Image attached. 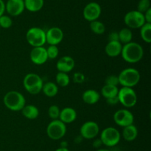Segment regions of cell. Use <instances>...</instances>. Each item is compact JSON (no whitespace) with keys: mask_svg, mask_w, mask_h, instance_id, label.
<instances>
[{"mask_svg":"<svg viewBox=\"0 0 151 151\" xmlns=\"http://www.w3.org/2000/svg\"><path fill=\"white\" fill-rule=\"evenodd\" d=\"M121 55L124 60L128 63L139 62L144 56V50L141 44L134 41L122 45Z\"/></svg>","mask_w":151,"mask_h":151,"instance_id":"obj_1","label":"cell"},{"mask_svg":"<svg viewBox=\"0 0 151 151\" xmlns=\"http://www.w3.org/2000/svg\"><path fill=\"white\" fill-rule=\"evenodd\" d=\"M3 102L6 107L12 111H21L26 105L24 96L16 90L7 92L4 95Z\"/></svg>","mask_w":151,"mask_h":151,"instance_id":"obj_2","label":"cell"},{"mask_svg":"<svg viewBox=\"0 0 151 151\" xmlns=\"http://www.w3.org/2000/svg\"><path fill=\"white\" fill-rule=\"evenodd\" d=\"M119 84L122 87H133L137 85L140 81V73L133 68H125L122 70L118 75Z\"/></svg>","mask_w":151,"mask_h":151,"instance_id":"obj_3","label":"cell"},{"mask_svg":"<svg viewBox=\"0 0 151 151\" xmlns=\"http://www.w3.org/2000/svg\"><path fill=\"white\" fill-rule=\"evenodd\" d=\"M25 90L32 95H37L42 90L44 81L39 75L33 73L27 74L23 80Z\"/></svg>","mask_w":151,"mask_h":151,"instance_id":"obj_4","label":"cell"},{"mask_svg":"<svg viewBox=\"0 0 151 151\" xmlns=\"http://www.w3.org/2000/svg\"><path fill=\"white\" fill-rule=\"evenodd\" d=\"M26 39L32 47H41L47 43L46 32L41 28L33 27L29 28L27 32Z\"/></svg>","mask_w":151,"mask_h":151,"instance_id":"obj_5","label":"cell"},{"mask_svg":"<svg viewBox=\"0 0 151 151\" xmlns=\"http://www.w3.org/2000/svg\"><path fill=\"white\" fill-rule=\"evenodd\" d=\"M119 102L125 107H133L137 102V95L132 87H122L118 92Z\"/></svg>","mask_w":151,"mask_h":151,"instance_id":"obj_6","label":"cell"},{"mask_svg":"<svg viewBox=\"0 0 151 151\" xmlns=\"http://www.w3.org/2000/svg\"><path fill=\"white\" fill-rule=\"evenodd\" d=\"M66 133V124L60 119L52 120L47 127V133L49 138L52 140H59L65 136Z\"/></svg>","mask_w":151,"mask_h":151,"instance_id":"obj_7","label":"cell"},{"mask_svg":"<svg viewBox=\"0 0 151 151\" xmlns=\"http://www.w3.org/2000/svg\"><path fill=\"white\" fill-rule=\"evenodd\" d=\"M103 144L107 147H114L119 142L121 134L119 130L114 127H109L102 131L100 137Z\"/></svg>","mask_w":151,"mask_h":151,"instance_id":"obj_8","label":"cell"},{"mask_svg":"<svg viewBox=\"0 0 151 151\" xmlns=\"http://www.w3.org/2000/svg\"><path fill=\"white\" fill-rule=\"evenodd\" d=\"M124 22L129 28H140L145 23L144 13H140L138 10H131L125 15Z\"/></svg>","mask_w":151,"mask_h":151,"instance_id":"obj_9","label":"cell"},{"mask_svg":"<svg viewBox=\"0 0 151 151\" xmlns=\"http://www.w3.org/2000/svg\"><path fill=\"white\" fill-rule=\"evenodd\" d=\"M114 121L117 125L125 127L134 124V116L132 113L127 109H120L114 114Z\"/></svg>","mask_w":151,"mask_h":151,"instance_id":"obj_10","label":"cell"},{"mask_svg":"<svg viewBox=\"0 0 151 151\" xmlns=\"http://www.w3.org/2000/svg\"><path fill=\"white\" fill-rule=\"evenodd\" d=\"M100 127L95 121H88L82 124L80 129L81 136L86 139H92L98 135Z\"/></svg>","mask_w":151,"mask_h":151,"instance_id":"obj_11","label":"cell"},{"mask_svg":"<svg viewBox=\"0 0 151 151\" xmlns=\"http://www.w3.org/2000/svg\"><path fill=\"white\" fill-rule=\"evenodd\" d=\"M102 9L100 4L95 1H91L87 4L83 8V15L86 20L88 22L97 20L101 15Z\"/></svg>","mask_w":151,"mask_h":151,"instance_id":"obj_12","label":"cell"},{"mask_svg":"<svg viewBox=\"0 0 151 151\" xmlns=\"http://www.w3.org/2000/svg\"><path fill=\"white\" fill-rule=\"evenodd\" d=\"M29 57L32 63L37 65H44L49 59L47 56V49L44 46L33 47L30 52Z\"/></svg>","mask_w":151,"mask_h":151,"instance_id":"obj_13","label":"cell"},{"mask_svg":"<svg viewBox=\"0 0 151 151\" xmlns=\"http://www.w3.org/2000/svg\"><path fill=\"white\" fill-rule=\"evenodd\" d=\"M63 30L58 27H52L46 32V40L50 45H58L63 39Z\"/></svg>","mask_w":151,"mask_h":151,"instance_id":"obj_14","label":"cell"},{"mask_svg":"<svg viewBox=\"0 0 151 151\" xmlns=\"http://www.w3.org/2000/svg\"><path fill=\"white\" fill-rule=\"evenodd\" d=\"M24 0H7L5 3V10L10 16H18L24 10Z\"/></svg>","mask_w":151,"mask_h":151,"instance_id":"obj_15","label":"cell"},{"mask_svg":"<svg viewBox=\"0 0 151 151\" xmlns=\"http://www.w3.org/2000/svg\"><path fill=\"white\" fill-rule=\"evenodd\" d=\"M75 65V62L72 57L69 56H64L58 59L56 65L58 72L67 73L71 72L74 69Z\"/></svg>","mask_w":151,"mask_h":151,"instance_id":"obj_16","label":"cell"},{"mask_svg":"<svg viewBox=\"0 0 151 151\" xmlns=\"http://www.w3.org/2000/svg\"><path fill=\"white\" fill-rule=\"evenodd\" d=\"M77 118V112L74 108L64 107L60 112L59 118L60 121H63L64 124H70L72 123Z\"/></svg>","mask_w":151,"mask_h":151,"instance_id":"obj_17","label":"cell"},{"mask_svg":"<svg viewBox=\"0 0 151 151\" xmlns=\"http://www.w3.org/2000/svg\"><path fill=\"white\" fill-rule=\"evenodd\" d=\"M122 44L119 41H109L105 47V51L109 57H116L121 54Z\"/></svg>","mask_w":151,"mask_h":151,"instance_id":"obj_18","label":"cell"},{"mask_svg":"<svg viewBox=\"0 0 151 151\" xmlns=\"http://www.w3.org/2000/svg\"><path fill=\"white\" fill-rule=\"evenodd\" d=\"M82 99L85 103L88 105H94L100 99V94L95 90L88 89L83 92L82 95Z\"/></svg>","mask_w":151,"mask_h":151,"instance_id":"obj_19","label":"cell"},{"mask_svg":"<svg viewBox=\"0 0 151 151\" xmlns=\"http://www.w3.org/2000/svg\"><path fill=\"white\" fill-rule=\"evenodd\" d=\"M138 136V129L134 124L123 127L122 137L127 142H132L135 140Z\"/></svg>","mask_w":151,"mask_h":151,"instance_id":"obj_20","label":"cell"},{"mask_svg":"<svg viewBox=\"0 0 151 151\" xmlns=\"http://www.w3.org/2000/svg\"><path fill=\"white\" fill-rule=\"evenodd\" d=\"M22 113L25 118L28 119H35L39 115V110L33 105H25L22 109Z\"/></svg>","mask_w":151,"mask_h":151,"instance_id":"obj_21","label":"cell"},{"mask_svg":"<svg viewBox=\"0 0 151 151\" xmlns=\"http://www.w3.org/2000/svg\"><path fill=\"white\" fill-rule=\"evenodd\" d=\"M41 91H43L44 94L48 97H54L58 93V86L56 83L48 81L43 84Z\"/></svg>","mask_w":151,"mask_h":151,"instance_id":"obj_22","label":"cell"},{"mask_svg":"<svg viewBox=\"0 0 151 151\" xmlns=\"http://www.w3.org/2000/svg\"><path fill=\"white\" fill-rule=\"evenodd\" d=\"M25 9L29 12H38L44 6V0H24Z\"/></svg>","mask_w":151,"mask_h":151,"instance_id":"obj_23","label":"cell"},{"mask_svg":"<svg viewBox=\"0 0 151 151\" xmlns=\"http://www.w3.org/2000/svg\"><path fill=\"white\" fill-rule=\"evenodd\" d=\"M118 92H119V89H118L117 86L105 84L101 89L102 96H104L106 99L116 96L118 95Z\"/></svg>","mask_w":151,"mask_h":151,"instance_id":"obj_24","label":"cell"},{"mask_svg":"<svg viewBox=\"0 0 151 151\" xmlns=\"http://www.w3.org/2000/svg\"><path fill=\"white\" fill-rule=\"evenodd\" d=\"M118 35H119V41L121 44H125L132 41L133 33L130 28H122L118 32Z\"/></svg>","mask_w":151,"mask_h":151,"instance_id":"obj_25","label":"cell"},{"mask_svg":"<svg viewBox=\"0 0 151 151\" xmlns=\"http://www.w3.org/2000/svg\"><path fill=\"white\" fill-rule=\"evenodd\" d=\"M140 35L142 38L146 43L151 42V23H145L140 28Z\"/></svg>","mask_w":151,"mask_h":151,"instance_id":"obj_26","label":"cell"},{"mask_svg":"<svg viewBox=\"0 0 151 151\" xmlns=\"http://www.w3.org/2000/svg\"><path fill=\"white\" fill-rule=\"evenodd\" d=\"M56 84L60 87H65L69 85L70 82V78L67 73L63 72H58L55 76Z\"/></svg>","mask_w":151,"mask_h":151,"instance_id":"obj_27","label":"cell"},{"mask_svg":"<svg viewBox=\"0 0 151 151\" xmlns=\"http://www.w3.org/2000/svg\"><path fill=\"white\" fill-rule=\"evenodd\" d=\"M90 28L93 33L97 35H102L106 31V26L102 22L94 20L90 22Z\"/></svg>","mask_w":151,"mask_h":151,"instance_id":"obj_28","label":"cell"},{"mask_svg":"<svg viewBox=\"0 0 151 151\" xmlns=\"http://www.w3.org/2000/svg\"><path fill=\"white\" fill-rule=\"evenodd\" d=\"M60 110L59 109L57 105H51L48 109V115L50 118L52 120L58 119L59 115H60Z\"/></svg>","mask_w":151,"mask_h":151,"instance_id":"obj_29","label":"cell"},{"mask_svg":"<svg viewBox=\"0 0 151 151\" xmlns=\"http://www.w3.org/2000/svg\"><path fill=\"white\" fill-rule=\"evenodd\" d=\"M13 25L12 19L7 15H2L0 16V28L7 29L10 28Z\"/></svg>","mask_w":151,"mask_h":151,"instance_id":"obj_30","label":"cell"},{"mask_svg":"<svg viewBox=\"0 0 151 151\" xmlns=\"http://www.w3.org/2000/svg\"><path fill=\"white\" fill-rule=\"evenodd\" d=\"M47 49V53L48 59H55L58 57L59 53L58 47L57 45H50Z\"/></svg>","mask_w":151,"mask_h":151,"instance_id":"obj_31","label":"cell"},{"mask_svg":"<svg viewBox=\"0 0 151 151\" xmlns=\"http://www.w3.org/2000/svg\"><path fill=\"white\" fill-rule=\"evenodd\" d=\"M150 8V0H139L137 4V10L140 13H145L148 9Z\"/></svg>","mask_w":151,"mask_h":151,"instance_id":"obj_32","label":"cell"},{"mask_svg":"<svg viewBox=\"0 0 151 151\" xmlns=\"http://www.w3.org/2000/svg\"><path fill=\"white\" fill-rule=\"evenodd\" d=\"M105 84L117 86L118 84H119L118 76L111 75V76H107L106 77V80H105Z\"/></svg>","mask_w":151,"mask_h":151,"instance_id":"obj_33","label":"cell"},{"mask_svg":"<svg viewBox=\"0 0 151 151\" xmlns=\"http://www.w3.org/2000/svg\"><path fill=\"white\" fill-rule=\"evenodd\" d=\"M86 77L83 73L76 72L73 75V81L77 84H82L85 81Z\"/></svg>","mask_w":151,"mask_h":151,"instance_id":"obj_34","label":"cell"},{"mask_svg":"<svg viewBox=\"0 0 151 151\" xmlns=\"http://www.w3.org/2000/svg\"><path fill=\"white\" fill-rule=\"evenodd\" d=\"M119 41V35L118 32L116 31H113L109 35V41Z\"/></svg>","mask_w":151,"mask_h":151,"instance_id":"obj_35","label":"cell"},{"mask_svg":"<svg viewBox=\"0 0 151 151\" xmlns=\"http://www.w3.org/2000/svg\"><path fill=\"white\" fill-rule=\"evenodd\" d=\"M106 102H107L108 105H115L116 104L119 103L118 96H114V97L112 98H109V99H106Z\"/></svg>","mask_w":151,"mask_h":151,"instance_id":"obj_36","label":"cell"},{"mask_svg":"<svg viewBox=\"0 0 151 151\" xmlns=\"http://www.w3.org/2000/svg\"><path fill=\"white\" fill-rule=\"evenodd\" d=\"M145 20L147 23H151V7L144 13Z\"/></svg>","mask_w":151,"mask_h":151,"instance_id":"obj_37","label":"cell"},{"mask_svg":"<svg viewBox=\"0 0 151 151\" xmlns=\"http://www.w3.org/2000/svg\"><path fill=\"white\" fill-rule=\"evenodd\" d=\"M4 11H5V3L3 0H0V16L4 15Z\"/></svg>","mask_w":151,"mask_h":151,"instance_id":"obj_38","label":"cell"},{"mask_svg":"<svg viewBox=\"0 0 151 151\" xmlns=\"http://www.w3.org/2000/svg\"><path fill=\"white\" fill-rule=\"evenodd\" d=\"M101 145H103V142L100 140V139H96V140H94V142H93V146L95 148H99L100 147H101Z\"/></svg>","mask_w":151,"mask_h":151,"instance_id":"obj_39","label":"cell"},{"mask_svg":"<svg viewBox=\"0 0 151 151\" xmlns=\"http://www.w3.org/2000/svg\"><path fill=\"white\" fill-rule=\"evenodd\" d=\"M55 151H70V150H69L67 147H60L56 149Z\"/></svg>","mask_w":151,"mask_h":151,"instance_id":"obj_40","label":"cell"},{"mask_svg":"<svg viewBox=\"0 0 151 151\" xmlns=\"http://www.w3.org/2000/svg\"><path fill=\"white\" fill-rule=\"evenodd\" d=\"M96 151H111V150H109L108 149H98Z\"/></svg>","mask_w":151,"mask_h":151,"instance_id":"obj_41","label":"cell"}]
</instances>
